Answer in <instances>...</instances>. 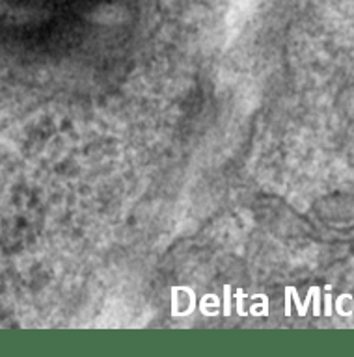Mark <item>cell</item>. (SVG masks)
Returning <instances> with one entry per match:
<instances>
[{
	"instance_id": "cell-1",
	"label": "cell",
	"mask_w": 354,
	"mask_h": 357,
	"mask_svg": "<svg viewBox=\"0 0 354 357\" xmlns=\"http://www.w3.org/2000/svg\"><path fill=\"white\" fill-rule=\"evenodd\" d=\"M326 314H330L332 312V307H330V296H326Z\"/></svg>"
}]
</instances>
